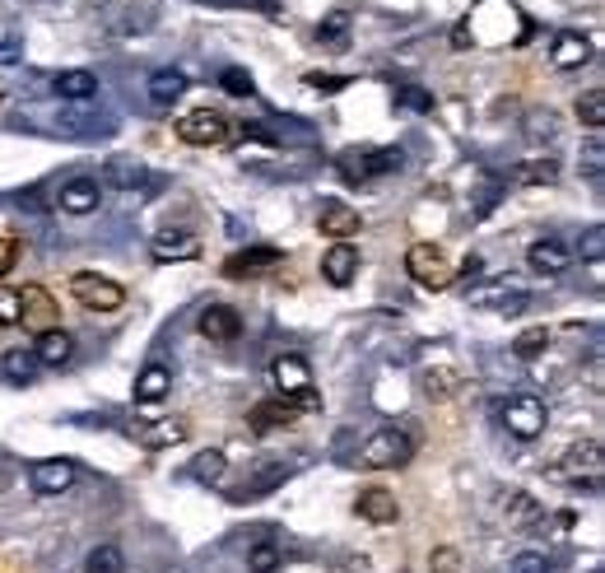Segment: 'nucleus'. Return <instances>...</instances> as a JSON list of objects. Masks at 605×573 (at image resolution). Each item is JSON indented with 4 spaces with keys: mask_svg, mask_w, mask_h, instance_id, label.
I'll return each mask as SVG.
<instances>
[{
    "mask_svg": "<svg viewBox=\"0 0 605 573\" xmlns=\"http://www.w3.org/2000/svg\"><path fill=\"white\" fill-rule=\"evenodd\" d=\"M52 89L61 98H70V103H84V98H94V89H98V80L89 75V70H61L52 80Z\"/></svg>",
    "mask_w": 605,
    "mask_h": 573,
    "instance_id": "bb28decb",
    "label": "nucleus"
},
{
    "mask_svg": "<svg viewBox=\"0 0 605 573\" xmlns=\"http://www.w3.org/2000/svg\"><path fill=\"white\" fill-rule=\"evenodd\" d=\"M531 136H559V122H554V117H531Z\"/></svg>",
    "mask_w": 605,
    "mask_h": 573,
    "instance_id": "8fccbe9b",
    "label": "nucleus"
},
{
    "mask_svg": "<svg viewBox=\"0 0 605 573\" xmlns=\"http://www.w3.org/2000/svg\"><path fill=\"white\" fill-rule=\"evenodd\" d=\"M429 564H433V573H461V555L452 546H438L429 555Z\"/></svg>",
    "mask_w": 605,
    "mask_h": 573,
    "instance_id": "a18cd8bd",
    "label": "nucleus"
},
{
    "mask_svg": "<svg viewBox=\"0 0 605 573\" xmlns=\"http://www.w3.org/2000/svg\"><path fill=\"white\" fill-rule=\"evenodd\" d=\"M503 522H508L512 532H531V527L545 522V508H540L526 490H512L508 499H503Z\"/></svg>",
    "mask_w": 605,
    "mask_h": 573,
    "instance_id": "6ab92c4d",
    "label": "nucleus"
},
{
    "mask_svg": "<svg viewBox=\"0 0 605 573\" xmlns=\"http://www.w3.org/2000/svg\"><path fill=\"white\" fill-rule=\"evenodd\" d=\"M512 573H550V560L540 550H522V555H512Z\"/></svg>",
    "mask_w": 605,
    "mask_h": 573,
    "instance_id": "79ce46f5",
    "label": "nucleus"
},
{
    "mask_svg": "<svg viewBox=\"0 0 605 573\" xmlns=\"http://www.w3.org/2000/svg\"><path fill=\"white\" fill-rule=\"evenodd\" d=\"M545 420H550V410H545V401H540V396H531V392L512 396L508 406H503V424H508V429L522 438V443H531V438L545 434Z\"/></svg>",
    "mask_w": 605,
    "mask_h": 573,
    "instance_id": "20e7f679",
    "label": "nucleus"
},
{
    "mask_svg": "<svg viewBox=\"0 0 605 573\" xmlns=\"http://www.w3.org/2000/svg\"><path fill=\"white\" fill-rule=\"evenodd\" d=\"M526 261H531L536 275H564L568 266H573V252H568L564 238H540V243H531Z\"/></svg>",
    "mask_w": 605,
    "mask_h": 573,
    "instance_id": "ddd939ff",
    "label": "nucleus"
},
{
    "mask_svg": "<svg viewBox=\"0 0 605 573\" xmlns=\"http://www.w3.org/2000/svg\"><path fill=\"white\" fill-rule=\"evenodd\" d=\"M98 196H103L98 178H75L56 191V205H61L66 215H89V210H98Z\"/></svg>",
    "mask_w": 605,
    "mask_h": 573,
    "instance_id": "a211bd4d",
    "label": "nucleus"
},
{
    "mask_svg": "<svg viewBox=\"0 0 605 573\" xmlns=\"http://www.w3.org/2000/svg\"><path fill=\"white\" fill-rule=\"evenodd\" d=\"M24 313V303H19V289H0V327H14Z\"/></svg>",
    "mask_w": 605,
    "mask_h": 573,
    "instance_id": "37998d69",
    "label": "nucleus"
},
{
    "mask_svg": "<svg viewBox=\"0 0 605 573\" xmlns=\"http://www.w3.org/2000/svg\"><path fill=\"white\" fill-rule=\"evenodd\" d=\"M14 261H19V238L14 233H0V275H10Z\"/></svg>",
    "mask_w": 605,
    "mask_h": 573,
    "instance_id": "49530a36",
    "label": "nucleus"
},
{
    "mask_svg": "<svg viewBox=\"0 0 605 573\" xmlns=\"http://www.w3.org/2000/svg\"><path fill=\"white\" fill-rule=\"evenodd\" d=\"M359 518L377 522V527H391V522H401V504H396V494H391V490L368 485V490L359 494Z\"/></svg>",
    "mask_w": 605,
    "mask_h": 573,
    "instance_id": "dca6fc26",
    "label": "nucleus"
},
{
    "mask_svg": "<svg viewBox=\"0 0 605 573\" xmlns=\"http://www.w3.org/2000/svg\"><path fill=\"white\" fill-rule=\"evenodd\" d=\"M592 56H596V47H592V38H587V33H559V38H554V47H550L554 70H582Z\"/></svg>",
    "mask_w": 605,
    "mask_h": 573,
    "instance_id": "f8f14e48",
    "label": "nucleus"
},
{
    "mask_svg": "<svg viewBox=\"0 0 605 573\" xmlns=\"http://www.w3.org/2000/svg\"><path fill=\"white\" fill-rule=\"evenodd\" d=\"M0 369H5L10 382H33L38 378V355L33 350H10V355L0 359Z\"/></svg>",
    "mask_w": 605,
    "mask_h": 573,
    "instance_id": "473e14b6",
    "label": "nucleus"
},
{
    "mask_svg": "<svg viewBox=\"0 0 605 573\" xmlns=\"http://www.w3.org/2000/svg\"><path fill=\"white\" fill-rule=\"evenodd\" d=\"M280 257V247H247V252H233L229 261H224V275L229 280H252V275H266Z\"/></svg>",
    "mask_w": 605,
    "mask_h": 573,
    "instance_id": "9b49d317",
    "label": "nucleus"
},
{
    "mask_svg": "<svg viewBox=\"0 0 605 573\" xmlns=\"http://www.w3.org/2000/svg\"><path fill=\"white\" fill-rule=\"evenodd\" d=\"M233 5H261L266 14H275V5H270V0H233Z\"/></svg>",
    "mask_w": 605,
    "mask_h": 573,
    "instance_id": "5fc2aeb1",
    "label": "nucleus"
},
{
    "mask_svg": "<svg viewBox=\"0 0 605 573\" xmlns=\"http://www.w3.org/2000/svg\"><path fill=\"white\" fill-rule=\"evenodd\" d=\"M601 443H573V448L564 452V462L554 466V476L573 480V485H582L587 480V490H596L601 485Z\"/></svg>",
    "mask_w": 605,
    "mask_h": 573,
    "instance_id": "39448f33",
    "label": "nucleus"
},
{
    "mask_svg": "<svg viewBox=\"0 0 605 573\" xmlns=\"http://www.w3.org/2000/svg\"><path fill=\"white\" fill-rule=\"evenodd\" d=\"M224 136H229L224 112L196 108V112H182V117H177V140H187V145H219Z\"/></svg>",
    "mask_w": 605,
    "mask_h": 573,
    "instance_id": "423d86ee",
    "label": "nucleus"
},
{
    "mask_svg": "<svg viewBox=\"0 0 605 573\" xmlns=\"http://www.w3.org/2000/svg\"><path fill=\"white\" fill-rule=\"evenodd\" d=\"M508 182H517V187H554L559 182V159H522V164L508 168Z\"/></svg>",
    "mask_w": 605,
    "mask_h": 573,
    "instance_id": "5701e85b",
    "label": "nucleus"
},
{
    "mask_svg": "<svg viewBox=\"0 0 605 573\" xmlns=\"http://www.w3.org/2000/svg\"><path fill=\"white\" fill-rule=\"evenodd\" d=\"M19 303H24V313H19V322H33V327H56V303H52V294L47 289H38V285H28V289H19Z\"/></svg>",
    "mask_w": 605,
    "mask_h": 573,
    "instance_id": "b1692460",
    "label": "nucleus"
},
{
    "mask_svg": "<svg viewBox=\"0 0 605 573\" xmlns=\"http://www.w3.org/2000/svg\"><path fill=\"white\" fill-rule=\"evenodd\" d=\"M303 84H308V89H322V94H336V89H345V75H303Z\"/></svg>",
    "mask_w": 605,
    "mask_h": 573,
    "instance_id": "de8ad7c7",
    "label": "nucleus"
},
{
    "mask_svg": "<svg viewBox=\"0 0 605 573\" xmlns=\"http://www.w3.org/2000/svg\"><path fill=\"white\" fill-rule=\"evenodd\" d=\"M0 61H19V42H0Z\"/></svg>",
    "mask_w": 605,
    "mask_h": 573,
    "instance_id": "864d4df0",
    "label": "nucleus"
},
{
    "mask_svg": "<svg viewBox=\"0 0 605 573\" xmlns=\"http://www.w3.org/2000/svg\"><path fill=\"white\" fill-rule=\"evenodd\" d=\"M322 275H326V285H354V275H359V252H354L350 243H336L331 252L322 257Z\"/></svg>",
    "mask_w": 605,
    "mask_h": 573,
    "instance_id": "aec40b11",
    "label": "nucleus"
},
{
    "mask_svg": "<svg viewBox=\"0 0 605 573\" xmlns=\"http://www.w3.org/2000/svg\"><path fill=\"white\" fill-rule=\"evenodd\" d=\"M298 410L289 406V396H280V401H261V406L252 410V429L256 434H266V429H280V424H289Z\"/></svg>",
    "mask_w": 605,
    "mask_h": 573,
    "instance_id": "7c9ffc66",
    "label": "nucleus"
},
{
    "mask_svg": "<svg viewBox=\"0 0 605 573\" xmlns=\"http://www.w3.org/2000/svg\"><path fill=\"white\" fill-rule=\"evenodd\" d=\"M149 182V168L126 159V154H112L108 164H103V187H117V191H135Z\"/></svg>",
    "mask_w": 605,
    "mask_h": 573,
    "instance_id": "4be33fe9",
    "label": "nucleus"
},
{
    "mask_svg": "<svg viewBox=\"0 0 605 573\" xmlns=\"http://www.w3.org/2000/svg\"><path fill=\"white\" fill-rule=\"evenodd\" d=\"M284 480H289V466H284V462H270V466H261V471L247 480V490H238L233 499H261V494H270L275 485H284Z\"/></svg>",
    "mask_w": 605,
    "mask_h": 573,
    "instance_id": "2f4dec72",
    "label": "nucleus"
},
{
    "mask_svg": "<svg viewBox=\"0 0 605 573\" xmlns=\"http://www.w3.org/2000/svg\"><path fill=\"white\" fill-rule=\"evenodd\" d=\"M471 303H480V308H498V313H522L526 294L522 289H508V285H494V289H475Z\"/></svg>",
    "mask_w": 605,
    "mask_h": 573,
    "instance_id": "cd10ccee",
    "label": "nucleus"
},
{
    "mask_svg": "<svg viewBox=\"0 0 605 573\" xmlns=\"http://www.w3.org/2000/svg\"><path fill=\"white\" fill-rule=\"evenodd\" d=\"M415 457V438H410V429H377L368 443H363L359 462L368 466V471H396V466H405Z\"/></svg>",
    "mask_w": 605,
    "mask_h": 573,
    "instance_id": "f257e3e1",
    "label": "nucleus"
},
{
    "mask_svg": "<svg viewBox=\"0 0 605 573\" xmlns=\"http://www.w3.org/2000/svg\"><path fill=\"white\" fill-rule=\"evenodd\" d=\"M401 164H405L401 150H359V154H345V159H340V178L368 182V178H377V173H396Z\"/></svg>",
    "mask_w": 605,
    "mask_h": 573,
    "instance_id": "0eeeda50",
    "label": "nucleus"
},
{
    "mask_svg": "<svg viewBox=\"0 0 605 573\" xmlns=\"http://www.w3.org/2000/svg\"><path fill=\"white\" fill-rule=\"evenodd\" d=\"M578 122L592 126V131H601V126H605V94H601V89H587V94L578 98Z\"/></svg>",
    "mask_w": 605,
    "mask_h": 573,
    "instance_id": "c9c22d12",
    "label": "nucleus"
},
{
    "mask_svg": "<svg viewBox=\"0 0 605 573\" xmlns=\"http://www.w3.org/2000/svg\"><path fill=\"white\" fill-rule=\"evenodd\" d=\"M28 485H33V494H42V499H56V494H66L70 485H75V466H70L66 457L33 462L28 466Z\"/></svg>",
    "mask_w": 605,
    "mask_h": 573,
    "instance_id": "6e6552de",
    "label": "nucleus"
},
{
    "mask_svg": "<svg viewBox=\"0 0 605 573\" xmlns=\"http://www.w3.org/2000/svg\"><path fill=\"white\" fill-rule=\"evenodd\" d=\"M405 271H410V280L424 289H447L452 280H457V266L443 257V247L438 243H415L410 252H405Z\"/></svg>",
    "mask_w": 605,
    "mask_h": 573,
    "instance_id": "f03ea898",
    "label": "nucleus"
},
{
    "mask_svg": "<svg viewBox=\"0 0 605 573\" xmlns=\"http://www.w3.org/2000/svg\"><path fill=\"white\" fill-rule=\"evenodd\" d=\"M187 438V420H159L140 429V448H173Z\"/></svg>",
    "mask_w": 605,
    "mask_h": 573,
    "instance_id": "c756f323",
    "label": "nucleus"
},
{
    "mask_svg": "<svg viewBox=\"0 0 605 573\" xmlns=\"http://www.w3.org/2000/svg\"><path fill=\"white\" fill-rule=\"evenodd\" d=\"M121 550L117 546H94L89 550V560H84V573H121Z\"/></svg>",
    "mask_w": 605,
    "mask_h": 573,
    "instance_id": "e433bc0d",
    "label": "nucleus"
},
{
    "mask_svg": "<svg viewBox=\"0 0 605 573\" xmlns=\"http://www.w3.org/2000/svg\"><path fill=\"white\" fill-rule=\"evenodd\" d=\"M224 471H229V457H224L219 448L196 452V457H191V466H187V476L201 480V485H219V480H224Z\"/></svg>",
    "mask_w": 605,
    "mask_h": 573,
    "instance_id": "393cba45",
    "label": "nucleus"
},
{
    "mask_svg": "<svg viewBox=\"0 0 605 573\" xmlns=\"http://www.w3.org/2000/svg\"><path fill=\"white\" fill-rule=\"evenodd\" d=\"M582 257H587V261L605 257V229H601V224H592V229L582 233Z\"/></svg>",
    "mask_w": 605,
    "mask_h": 573,
    "instance_id": "c03bdc74",
    "label": "nucleus"
},
{
    "mask_svg": "<svg viewBox=\"0 0 605 573\" xmlns=\"http://www.w3.org/2000/svg\"><path fill=\"white\" fill-rule=\"evenodd\" d=\"M270 378H275V387H280V396H298L312 387V364L303 355H280L275 364H270Z\"/></svg>",
    "mask_w": 605,
    "mask_h": 573,
    "instance_id": "9d476101",
    "label": "nucleus"
},
{
    "mask_svg": "<svg viewBox=\"0 0 605 573\" xmlns=\"http://www.w3.org/2000/svg\"><path fill=\"white\" fill-rule=\"evenodd\" d=\"M201 336L205 341H238L242 336L238 308H229V303H210V308L201 313Z\"/></svg>",
    "mask_w": 605,
    "mask_h": 573,
    "instance_id": "f3484780",
    "label": "nucleus"
},
{
    "mask_svg": "<svg viewBox=\"0 0 605 573\" xmlns=\"http://www.w3.org/2000/svg\"><path fill=\"white\" fill-rule=\"evenodd\" d=\"M396 108H405V112H433V94H429V89H419V84H401V89H396Z\"/></svg>",
    "mask_w": 605,
    "mask_h": 573,
    "instance_id": "58836bf2",
    "label": "nucleus"
},
{
    "mask_svg": "<svg viewBox=\"0 0 605 573\" xmlns=\"http://www.w3.org/2000/svg\"><path fill=\"white\" fill-rule=\"evenodd\" d=\"M70 299H80L89 313H117L121 303H126V289L98 271H80V275H70Z\"/></svg>",
    "mask_w": 605,
    "mask_h": 573,
    "instance_id": "7ed1b4c3",
    "label": "nucleus"
},
{
    "mask_svg": "<svg viewBox=\"0 0 605 573\" xmlns=\"http://www.w3.org/2000/svg\"><path fill=\"white\" fill-rule=\"evenodd\" d=\"M457 373H452V369H433V373H424V392H429V396H452V392H457Z\"/></svg>",
    "mask_w": 605,
    "mask_h": 573,
    "instance_id": "a19ab883",
    "label": "nucleus"
},
{
    "mask_svg": "<svg viewBox=\"0 0 605 573\" xmlns=\"http://www.w3.org/2000/svg\"><path fill=\"white\" fill-rule=\"evenodd\" d=\"M317 229L345 243L350 233L363 229V215L354 210V205H345V201H322V210H317Z\"/></svg>",
    "mask_w": 605,
    "mask_h": 573,
    "instance_id": "4468645a",
    "label": "nucleus"
},
{
    "mask_svg": "<svg viewBox=\"0 0 605 573\" xmlns=\"http://www.w3.org/2000/svg\"><path fill=\"white\" fill-rule=\"evenodd\" d=\"M56 131L61 136H89V131H98V117L94 112H61L56 117Z\"/></svg>",
    "mask_w": 605,
    "mask_h": 573,
    "instance_id": "4c0bfd02",
    "label": "nucleus"
},
{
    "mask_svg": "<svg viewBox=\"0 0 605 573\" xmlns=\"http://www.w3.org/2000/svg\"><path fill=\"white\" fill-rule=\"evenodd\" d=\"M284 564V550L275 541H261V546L247 550V573H280Z\"/></svg>",
    "mask_w": 605,
    "mask_h": 573,
    "instance_id": "72a5a7b5",
    "label": "nucleus"
},
{
    "mask_svg": "<svg viewBox=\"0 0 605 573\" xmlns=\"http://www.w3.org/2000/svg\"><path fill=\"white\" fill-rule=\"evenodd\" d=\"M219 84H224V94H233V98H252L256 94L252 75H247V70H238V66L224 70V75H219Z\"/></svg>",
    "mask_w": 605,
    "mask_h": 573,
    "instance_id": "ea45409f",
    "label": "nucleus"
},
{
    "mask_svg": "<svg viewBox=\"0 0 605 573\" xmlns=\"http://www.w3.org/2000/svg\"><path fill=\"white\" fill-rule=\"evenodd\" d=\"M480 271H484V261L475 257V252H471V257H466V261H461V275H466V280H471V275H480Z\"/></svg>",
    "mask_w": 605,
    "mask_h": 573,
    "instance_id": "3c124183",
    "label": "nucleus"
},
{
    "mask_svg": "<svg viewBox=\"0 0 605 573\" xmlns=\"http://www.w3.org/2000/svg\"><path fill=\"white\" fill-rule=\"evenodd\" d=\"M182 94H187V75H182V70H159V75H149V98H154L159 108H173Z\"/></svg>",
    "mask_w": 605,
    "mask_h": 573,
    "instance_id": "a878e982",
    "label": "nucleus"
},
{
    "mask_svg": "<svg viewBox=\"0 0 605 573\" xmlns=\"http://www.w3.org/2000/svg\"><path fill=\"white\" fill-rule=\"evenodd\" d=\"M452 47H471V24H461L457 33H452Z\"/></svg>",
    "mask_w": 605,
    "mask_h": 573,
    "instance_id": "603ef678",
    "label": "nucleus"
},
{
    "mask_svg": "<svg viewBox=\"0 0 605 573\" xmlns=\"http://www.w3.org/2000/svg\"><path fill=\"white\" fill-rule=\"evenodd\" d=\"M601 164H605V145L596 140V145H587V173H592V182H601Z\"/></svg>",
    "mask_w": 605,
    "mask_h": 573,
    "instance_id": "09e8293b",
    "label": "nucleus"
},
{
    "mask_svg": "<svg viewBox=\"0 0 605 573\" xmlns=\"http://www.w3.org/2000/svg\"><path fill=\"white\" fill-rule=\"evenodd\" d=\"M317 42H322L326 52H345V47H350V14L345 10L326 14L322 24H317Z\"/></svg>",
    "mask_w": 605,
    "mask_h": 573,
    "instance_id": "c85d7f7f",
    "label": "nucleus"
},
{
    "mask_svg": "<svg viewBox=\"0 0 605 573\" xmlns=\"http://www.w3.org/2000/svg\"><path fill=\"white\" fill-rule=\"evenodd\" d=\"M545 350H550V331H545V327H531V331H522V336L512 341V355H517V359H540Z\"/></svg>",
    "mask_w": 605,
    "mask_h": 573,
    "instance_id": "f704fd0d",
    "label": "nucleus"
},
{
    "mask_svg": "<svg viewBox=\"0 0 605 573\" xmlns=\"http://www.w3.org/2000/svg\"><path fill=\"white\" fill-rule=\"evenodd\" d=\"M149 252H154V261H196L201 257V238L196 233H182V229H163V233H154Z\"/></svg>",
    "mask_w": 605,
    "mask_h": 573,
    "instance_id": "1a4fd4ad",
    "label": "nucleus"
},
{
    "mask_svg": "<svg viewBox=\"0 0 605 573\" xmlns=\"http://www.w3.org/2000/svg\"><path fill=\"white\" fill-rule=\"evenodd\" d=\"M168 392H173V369L168 364H145V369L135 373V401L140 406H154Z\"/></svg>",
    "mask_w": 605,
    "mask_h": 573,
    "instance_id": "412c9836",
    "label": "nucleus"
},
{
    "mask_svg": "<svg viewBox=\"0 0 605 573\" xmlns=\"http://www.w3.org/2000/svg\"><path fill=\"white\" fill-rule=\"evenodd\" d=\"M33 355H38V364H47V369H61V364H70V355H75V336H70L66 327H42Z\"/></svg>",
    "mask_w": 605,
    "mask_h": 573,
    "instance_id": "2eb2a0df",
    "label": "nucleus"
}]
</instances>
